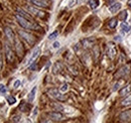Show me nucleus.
Listing matches in <instances>:
<instances>
[{"label":"nucleus","mask_w":131,"mask_h":123,"mask_svg":"<svg viewBox=\"0 0 131 123\" xmlns=\"http://www.w3.org/2000/svg\"><path fill=\"white\" fill-rule=\"evenodd\" d=\"M15 17L17 19L18 24L21 27H23V28H25V29H39L40 28L35 22L31 21V20H29V19H26V18H24L22 16H20L19 14H16Z\"/></svg>","instance_id":"f257e3e1"},{"label":"nucleus","mask_w":131,"mask_h":123,"mask_svg":"<svg viewBox=\"0 0 131 123\" xmlns=\"http://www.w3.org/2000/svg\"><path fill=\"white\" fill-rule=\"evenodd\" d=\"M49 95L52 97V98H53V99H56V100H58V101H60V102H65V101H67V97L65 96V95H63L61 94V91H59V90H57V89H51V90H49Z\"/></svg>","instance_id":"f03ea898"},{"label":"nucleus","mask_w":131,"mask_h":123,"mask_svg":"<svg viewBox=\"0 0 131 123\" xmlns=\"http://www.w3.org/2000/svg\"><path fill=\"white\" fill-rule=\"evenodd\" d=\"M19 35L21 36V37L25 40V42L28 43L29 44H34V42H35V37H34L32 35H30L29 32L20 30V31H19Z\"/></svg>","instance_id":"7ed1b4c3"},{"label":"nucleus","mask_w":131,"mask_h":123,"mask_svg":"<svg viewBox=\"0 0 131 123\" xmlns=\"http://www.w3.org/2000/svg\"><path fill=\"white\" fill-rule=\"evenodd\" d=\"M107 54L108 57L111 59V60H114L116 54H117V50H116V46L113 43H109L108 44V49H107Z\"/></svg>","instance_id":"20e7f679"},{"label":"nucleus","mask_w":131,"mask_h":123,"mask_svg":"<svg viewBox=\"0 0 131 123\" xmlns=\"http://www.w3.org/2000/svg\"><path fill=\"white\" fill-rule=\"evenodd\" d=\"M27 10H28V11L31 13V14L35 15V16H38V17H40V18H44V17L45 16V12L41 11V10L35 8V7H33V6H27Z\"/></svg>","instance_id":"39448f33"},{"label":"nucleus","mask_w":131,"mask_h":123,"mask_svg":"<svg viewBox=\"0 0 131 123\" xmlns=\"http://www.w3.org/2000/svg\"><path fill=\"white\" fill-rule=\"evenodd\" d=\"M130 73V70H129V68L127 66H124L122 68H120V69L116 72L115 74V78H121V77H125L126 75H128Z\"/></svg>","instance_id":"423d86ee"},{"label":"nucleus","mask_w":131,"mask_h":123,"mask_svg":"<svg viewBox=\"0 0 131 123\" xmlns=\"http://www.w3.org/2000/svg\"><path fill=\"white\" fill-rule=\"evenodd\" d=\"M39 53H40V47H36V49L33 51V53H31V56H30V58L28 59V61L26 62V65L30 66V65L33 63V62L37 59V57L39 56Z\"/></svg>","instance_id":"0eeeda50"},{"label":"nucleus","mask_w":131,"mask_h":123,"mask_svg":"<svg viewBox=\"0 0 131 123\" xmlns=\"http://www.w3.org/2000/svg\"><path fill=\"white\" fill-rule=\"evenodd\" d=\"M120 120L123 122H128L131 120V109L130 110H126V111H123L120 114Z\"/></svg>","instance_id":"6e6552de"},{"label":"nucleus","mask_w":131,"mask_h":123,"mask_svg":"<svg viewBox=\"0 0 131 123\" xmlns=\"http://www.w3.org/2000/svg\"><path fill=\"white\" fill-rule=\"evenodd\" d=\"M121 7H122V4L120 2H115L109 6V11L111 13H116L121 9Z\"/></svg>","instance_id":"1a4fd4ad"},{"label":"nucleus","mask_w":131,"mask_h":123,"mask_svg":"<svg viewBox=\"0 0 131 123\" xmlns=\"http://www.w3.org/2000/svg\"><path fill=\"white\" fill-rule=\"evenodd\" d=\"M130 94H131V85H127L125 87H123L119 91L120 96H128Z\"/></svg>","instance_id":"9d476101"},{"label":"nucleus","mask_w":131,"mask_h":123,"mask_svg":"<svg viewBox=\"0 0 131 123\" xmlns=\"http://www.w3.org/2000/svg\"><path fill=\"white\" fill-rule=\"evenodd\" d=\"M29 1L37 7H46L47 6V2H45L44 0H29Z\"/></svg>","instance_id":"9b49d317"},{"label":"nucleus","mask_w":131,"mask_h":123,"mask_svg":"<svg viewBox=\"0 0 131 123\" xmlns=\"http://www.w3.org/2000/svg\"><path fill=\"white\" fill-rule=\"evenodd\" d=\"M5 52H6V58H7L8 62H12L13 60H14V56H13V53H12L11 49L9 47V45L5 46Z\"/></svg>","instance_id":"f8f14e48"},{"label":"nucleus","mask_w":131,"mask_h":123,"mask_svg":"<svg viewBox=\"0 0 131 123\" xmlns=\"http://www.w3.org/2000/svg\"><path fill=\"white\" fill-rule=\"evenodd\" d=\"M36 90H37V87H36V86H34V87L32 88V90L29 92L28 96H27V99H28V102H29V103L33 102L34 98H35V93H36Z\"/></svg>","instance_id":"ddd939ff"},{"label":"nucleus","mask_w":131,"mask_h":123,"mask_svg":"<svg viewBox=\"0 0 131 123\" xmlns=\"http://www.w3.org/2000/svg\"><path fill=\"white\" fill-rule=\"evenodd\" d=\"M4 32H5V35H6V36L8 37V39H10L11 42H13L14 40V33H13V30L11 29V28H9V27H6L5 28V30H4Z\"/></svg>","instance_id":"4468645a"},{"label":"nucleus","mask_w":131,"mask_h":123,"mask_svg":"<svg viewBox=\"0 0 131 123\" xmlns=\"http://www.w3.org/2000/svg\"><path fill=\"white\" fill-rule=\"evenodd\" d=\"M49 115H50V117L53 120H61L63 119V115H61L60 112H52Z\"/></svg>","instance_id":"2eb2a0df"},{"label":"nucleus","mask_w":131,"mask_h":123,"mask_svg":"<svg viewBox=\"0 0 131 123\" xmlns=\"http://www.w3.org/2000/svg\"><path fill=\"white\" fill-rule=\"evenodd\" d=\"M128 17V12L127 10H122L119 14H118V19L119 20H122V21H125Z\"/></svg>","instance_id":"dca6fc26"},{"label":"nucleus","mask_w":131,"mask_h":123,"mask_svg":"<svg viewBox=\"0 0 131 123\" xmlns=\"http://www.w3.org/2000/svg\"><path fill=\"white\" fill-rule=\"evenodd\" d=\"M95 43V40L94 39H92V38H86V39H84L82 42V44H83V45H84L85 47H89V46H92V44Z\"/></svg>","instance_id":"f3484780"},{"label":"nucleus","mask_w":131,"mask_h":123,"mask_svg":"<svg viewBox=\"0 0 131 123\" xmlns=\"http://www.w3.org/2000/svg\"><path fill=\"white\" fill-rule=\"evenodd\" d=\"M88 4L92 9H96L99 6V0H89Z\"/></svg>","instance_id":"a211bd4d"},{"label":"nucleus","mask_w":131,"mask_h":123,"mask_svg":"<svg viewBox=\"0 0 131 123\" xmlns=\"http://www.w3.org/2000/svg\"><path fill=\"white\" fill-rule=\"evenodd\" d=\"M17 13L20 15V16H22V17H24V18H26V19H29V20H31L32 21V19H31V17L27 14L26 12H24L22 9H20V8H17Z\"/></svg>","instance_id":"6ab92c4d"},{"label":"nucleus","mask_w":131,"mask_h":123,"mask_svg":"<svg viewBox=\"0 0 131 123\" xmlns=\"http://www.w3.org/2000/svg\"><path fill=\"white\" fill-rule=\"evenodd\" d=\"M121 29L125 32V33H128L129 31H130V29H131V26H130V24H128L127 22H123L122 24H121Z\"/></svg>","instance_id":"aec40b11"},{"label":"nucleus","mask_w":131,"mask_h":123,"mask_svg":"<svg viewBox=\"0 0 131 123\" xmlns=\"http://www.w3.org/2000/svg\"><path fill=\"white\" fill-rule=\"evenodd\" d=\"M117 24H118V19L117 18H112V19H110V21L108 23V26L110 27V28H115V27L117 26Z\"/></svg>","instance_id":"412c9836"},{"label":"nucleus","mask_w":131,"mask_h":123,"mask_svg":"<svg viewBox=\"0 0 131 123\" xmlns=\"http://www.w3.org/2000/svg\"><path fill=\"white\" fill-rule=\"evenodd\" d=\"M121 105H122V106H128V105H131V94L128 95V96H127L125 99H124V100H122Z\"/></svg>","instance_id":"4be33fe9"},{"label":"nucleus","mask_w":131,"mask_h":123,"mask_svg":"<svg viewBox=\"0 0 131 123\" xmlns=\"http://www.w3.org/2000/svg\"><path fill=\"white\" fill-rule=\"evenodd\" d=\"M15 45H16V50H17V53L19 54V56H21L22 53H23V50H22V45L21 44H20L19 40H16L15 43Z\"/></svg>","instance_id":"5701e85b"},{"label":"nucleus","mask_w":131,"mask_h":123,"mask_svg":"<svg viewBox=\"0 0 131 123\" xmlns=\"http://www.w3.org/2000/svg\"><path fill=\"white\" fill-rule=\"evenodd\" d=\"M6 100H7L9 105H13V104L16 103V99H15V97H13V96H8L7 98H6Z\"/></svg>","instance_id":"b1692460"},{"label":"nucleus","mask_w":131,"mask_h":123,"mask_svg":"<svg viewBox=\"0 0 131 123\" xmlns=\"http://www.w3.org/2000/svg\"><path fill=\"white\" fill-rule=\"evenodd\" d=\"M58 35H59V31H58V30H54L52 33H51V35H49V39L52 40V39H54V38H57Z\"/></svg>","instance_id":"393cba45"},{"label":"nucleus","mask_w":131,"mask_h":123,"mask_svg":"<svg viewBox=\"0 0 131 123\" xmlns=\"http://www.w3.org/2000/svg\"><path fill=\"white\" fill-rule=\"evenodd\" d=\"M69 90V85L68 84H63L61 85V87L60 88V91L61 92V93H65V92H67Z\"/></svg>","instance_id":"a878e982"},{"label":"nucleus","mask_w":131,"mask_h":123,"mask_svg":"<svg viewBox=\"0 0 131 123\" xmlns=\"http://www.w3.org/2000/svg\"><path fill=\"white\" fill-rule=\"evenodd\" d=\"M6 92H7V89H6V87L4 85H0V94H5Z\"/></svg>","instance_id":"bb28decb"},{"label":"nucleus","mask_w":131,"mask_h":123,"mask_svg":"<svg viewBox=\"0 0 131 123\" xmlns=\"http://www.w3.org/2000/svg\"><path fill=\"white\" fill-rule=\"evenodd\" d=\"M20 85H21V82H20L19 80H16V81L14 82V84H13V87H14L15 89H17V88H19Z\"/></svg>","instance_id":"cd10ccee"},{"label":"nucleus","mask_w":131,"mask_h":123,"mask_svg":"<svg viewBox=\"0 0 131 123\" xmlns=\"http://www.w3.org/2000/svg\"><path fill=\"white\" fill-rule=\"evenodd\" d=\"M20 119H21V117H20V116H18V115L13 116V117H12V121H13V122H19Z\"/></svg>","instance_id":"c85d7f7f"},{"label":"nucleus","mask_w":131,"mask_h":123,"mask_svg":"<svg viewBox=\"0 0 131 123\" xmlns=\"http://www.w3.org/2000/svg\"><path fill=\"white\" fill-rule=\"evenodd\" d=\"M119 88H120V82H118V83H116V84H115L113 90H114V91H116L117 89H119Z\"/></svg>","instance_id":"c756f323"},{"label":"nucleus","mask_w":131,"mask_h":123,"mask_svg":"<svg viewBox=\"0 0 131 123\" xmlns=\"http://www.w3.org/2000/svg\"><path fill=\"white\" fill-rule=\"evenodd\" d=\"M52 46L54 47V49H58V47H60V43H58V42H56V43H53Z\"/></svg>","instance_id":"7c9ffc66"},{"label":"nucleus","mask_w":131,"mask_h":123,"mask_svg":"<svg viewBox=\"0 0 131 123\" xmlns=\"http://www.w3.org/2000/svg\"><path fill=\"white\" fill-rule=\"evenodd\" d=\"M86 1V0H76V3H77L78 5H80V4H83Z\"/></svg>","instance_id":"2f4dec72"},{"label":"nucleus","mask_w":131,"mask_h":123,"mask_svg":"<svg viewBox=\"0 0 131 123\" xmlns=\"http://www.w3.org/2000/svg\"><path fill=\"white\" fill-rule=\"evenodd\" d=\"M2 69V58H1V54H0V71Z\"/></svg>","instance_id":"473e14b6"},{"label":"nucleus","mask_w":131,"mask_h":123,"mask_svg":"<svg viewBox=\"0 0 131 123\" xmlns=\"http://www.w3.org/2000/svg\"><path fill=\"white\" fill-rule=\"evenodd\" d=\"M127 4H128V6H130V7H131V0H128V1H127Z\"/></svg>","instance_id":"72a5a7b5"},{"label":"nucleus","mask_w":131,"mask_h":123,"mask_svg":"<svg viewBox=\"0 0 131 123\" xmlns=\"http://www.w3.org/2000/svg\"><path fill=\"white\" fill-rule=\"evenodd\" d=\"M130 22H131V18H130Z\"/></svg>","instance_id":"f704fd0d"}]
</instances>
